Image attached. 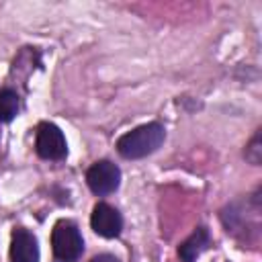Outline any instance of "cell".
<instances>
[{
	"label": "cell",
	"mask_w": 262,
	"mask_h": 262,
	"mask_svg": "<svg viewBox=\"0 0 262 262\" xmlns=\"http://www.w3.org/2000/svg\"><path fill=\"white\" fill-rule=\"evenodd\" d=\"M51 248L59 262H76L84 252V239L78 225L70 219H59L51 231Z\"/></svg>",
	"instance_id": "7a4b0ae2"
},
{
	"label": "cell",
	"mask_w": 262,
	"mask_h": 262,
	"mask_svg": "<svg viewBox=\"0 0 262 262\" xmlns=\"http://www.w3.org/2000/svg\"><path fill=\"white\" fill-rule=\"evenodd\" d=\"M10 262H39V246L37 237L25 229L16 227L10 239Z\"/></svg>",
	"instance_id": "8992f818"
},
{
	"label": "cell",
	"mask_w": 262,
	"mask_h": 262,
	"mask_svg": "<svg viewBox=\"0 0 262 262\" xmlns=\"http://www.w3.org/2000/svg\"><path fill=\"white\" fill-rule=\"evenodd\" d=\"M35 149L43 160H63L68 154V145L61 129L53 123H41L37 127Z\"/></svg>",
	"instance_id": "277c9868"
},
{
	"label": "cell",
	"mask_w": 262,
	"mask_h": 262,
	"mask_svg": "<svg viewBox=\"0 0 262 262\" xmlns=\"http://www.w3.org/2000/svg\"><path fill=\"white\" fill-rule=\"evenodd\" d=\"M90 225H92V229L98 235L111 239V237H117L121 233V229H123V217H121V213L115 207H111L106 203H98L92 209Z\"/></svg>",
	"instance_id": "5b68a950"
},
{
	"label": "cell",
	"mask_w": 262,
	"mask_h": 262,
	"mask_svg": "<svg viewBox=\"0 0 262 262\" xmlns=\"http://www.w3.org/2000/svg\"><path fill=\"white\" fill-rule=\"evenodd\" d=\"M166 137V129L160 123H145L125 133L117 141V151L127 160H139L154 154Z\"/></svg>",
	"instance_id": "6da1fadb"
},
{
	"label": "cell",
	"mask_w": 262,
	"mask_h": 262,
	"mask_svg": "<svg viewBox=\"0 0 262 262\" xmlns=\"http://www.w3.org/2000/svg\"><path fill=\"white\" fill-rule=\"evenodd\" d=\"M90 262H119V258L113 256V254H98V256H94Z\"/></svg>",
	"instance_id": "30bf717a"
},
{
	"label": "cell",
	"mask_w": 262,
	"mask_h": 262,
	"mask_svg": "<svg viewBox=\"0 0 262 262\" xmlns=\"http://www.w3.org/2000/svg\"><path fill=\"white\" fill-rule=\"evenodd\" d=\"M209 246V231L205 227H196L188 239H184L178 248V256L182 262H194Z\"/></svg>",
	"instance_id": "52a82bcc"
},
{
	"label": "cell",
	"mask_w": 262,
	"mask_h": 262,
	"mask_svg": "<svg viewBox=\"0 0 262 262\" xmlns=\"http://www.w3.org/2000/svg\"><path fill=\"white\" fill-rule=\"evenodd\" d=\"M244 156H246V160H248L250 164H254V166H258V164H260V160H262V147H260V129L254 133V137H252V141L248 143V147H246Z\"/></svg>",
	"instance_id": "9c48e42d"
},
{
	"label": "cell",
	"mask_w": 262,
	"mask_h": 262,
	"mask_svg": "<svg viewBox=\"0 0 262 262\" xmlns=\"http://www.w3.org/2000/svg\"><path fill=\"white\" fill-rule=\"evenodd\" d=\"M20 108V100L18 94L12 88H4L0 90V123H8L16 117Z\"/></svg>",
	"instance_id": "ba28073f"
},
{
	"label": "cell",
	"mask_w": 262,
	"mask_h": 262,
	"mask_svg": "<svg viewBox=\"0 0 262 262\" xmlns=\"http://www.w3.org/2000/svg\"><path fill=\"white\" fill-rule=\"evenodd\" d=\"M86 182L90 190L98 196H106L119 188L121 182V170L111 160H98L94 162L86 172Z\"/></svg>",
	"instance_id": "3957f363"
}]
</instances>
